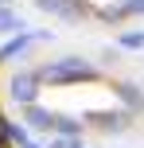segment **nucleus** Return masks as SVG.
I'll return each mask as SVG.
<instances>
[{"instance_id":"1","label":"nucleus","mask_w":144,"mask_h":148,"mask_svg":"<svg viewBox=\"0 0 144 148\" xmlns=\"http://www.w3.org/2000/svg\"><path fill=\"white\" fill-rule=\"evenodd\" d=\"M39 82H51V86H74V82H93L98 78V66L86 62L82 55H62V59H51L43 66H35Z\"/></svg>"},{"instance_id":"2","label":"nucleus","mask_w":144,"mask_h":148,"mask_svg":"<svg viewBox=\"0 0 144 148\" xmlns=\"http://www.w3.org/2000/svg\"><path fill=\"white\" fill-rule=\"evenodd\" d=\"M39 94H43V82H39L35 70H16L12 78H8V97H12L20 109L23 105H35Z\"/></svg>"},{"instance_id":"3","label":"nucleus","mask_w":144,"mask_h":148,"mask_svg":"<svg viewBox=\"0 0 144 148\" xmlns=\"http://www.w3.org/2000/svg\"><path fill=\"white\" fill-rule=\"evenodd\" d=\"M47 39H55V31H16V35H8L0 43V62H12L16 55L31 51L35 43H47Z\"/></svg>"},{"instance_id":"4","label":"nucleus","mask_w":144,"mask_h":148,"mask_svg":"<svg viewBox=\"0 0 144 148\" xmlns=\"http://www.w3.org/2000/svg\"><path fill=\"white\" fill-rule=\"evenodd\" d=\"M20 121L27 125V133H51L55 129V113L47 109V105H23V113H20Z\"/></svg>"},{"instance_id":"5","label":"nucleus","mask_w":144,"mask_h":148,"mask_svg":"<svg viewBox=\"0 0 144 148\" xmlns=\"http://www.w3.org/2000/svg\"><path fill=\"white\" fill-rule=\"evenodd\" d=\"M129 109H109V113H93V121H98L101 133H125L129 129Z\"/></svg>"},{"instance_id":"6","label":"nucleus","mask_w":144,"mask_h":148,"mask_svg":"<svg viewBox=\"0 0 144 148\" xmlns=\"http://www.w3.org/2000/svg\"><path fill=\"white\" fill-rule=\"evenodd\" d=\"M113 94L125 101V109H129V113L144 109V90H140V86H132V82H117V86H113Z\"/></svg>"},{"instance_id":"7","label":"nucleus","mask_w":144,"mask_h":148,"mask_svg":"<svg viewBox=\"0 0 144 148\" xmlns=\"http://www.w3.org/2000/svg\"><path fill=\"white\" fill-rule=\"evenodd\" d=\"M82 129H86L82 117H74V113H55V129H51L55 136H82Z\"/></svg>"},{"instance_id":"8","label":"nucleus","mask_w":144,"mask_h":148,"mask_svg":"<svg viewBox=\"0 0 144 148\" xmlns=\"http://www.w3.org/2000/svg\"><path fill=\"white\" fill-rule=\"evenodd\" d=\"M55 16H59V20H66V23H78V20H86V16H90V4H86V0H59Z\"/></svg>"},{"instance_id":"9","label":"nucleus","mask_w":144,"mask_h":148,"mask_svg":"<svg viewBox=\"0 0 144 148\" xmlns=\"http://www.w3.org/2000/svg\"><path fill=\"white\" fill-rule=\"evenodd\" d=\"M0 136H4L8 144H16V148H20L23 140H31V133H27L23 121H0Z\"/></svg>"},{"instance_id":"10","label":"nucleus","mask_w":144,"mask_h":148,"mask_svg":"<svg viewBox=\"0 0 144 148\" xmlns=\"http://www.w3.org/2000/svg\"><path fill=\"white\" fill-rule=\"evenodd\" d=\"M16 31H23V20L8 4H0V35H16Z\"/></svg>"},{"instance_id":"11","label":"nucleus","mask_w":144,"mask_h":148,"mask_svg":"<svg viewBox=\"0 0 144 148\" xmlns=\"http://www.w3.org/2000/svg\"><path fill=\"white\" fill-rule=\"evenodd\" d=\"M117 51H144V31H117Z\"/></svg>"},{"instance_id":"12","label":"nucleus","mask_w":144,"mask_h":148,"mask_svg":"<svg viewBox=\"0 0 144 148\" xmlns=\"http://www.w3.org/2000/svg\"><path fill=\"white\" fill-rule=\"evenodd\" d=\"M43 148H82V136H55L51 133V140H47Z\"/></svg>"},{"instance_id":"13","label":"nucleus","mask_w":144,"mask_h":148,"mask_svg":"<svg viewBox=\"0 0 144 148\" xmlns=\"http://www.w3.org/2000/svg\"><path fill=\"white\" fill-rule=\"evenodd\" d=\"M98 20L117 23V20H125V12H121V4H105V8H98Z\"/></svg>"},{"instance_id":"14","label":"nucleus","mask_w":144,"mask_h":148,"mask_svg":"<svg viewBox=\"0 0 144 148\" xmlns=\"http://www.w3.org/2000/svg\"><path fill=\"white\" fill-rule=\"evenodd\" d=\"M117 4H121L125 20H129V16H144V0H117Z\"/></svg>"},{"instance_id":"15","label":"nucleus","mask_w":144,"mask_h":148,"mask_svg":"<svg viewBox=\"0 0 144 148\" xmlns=\"http://www.w3.org/2000/svg\"><path fill=\"white\" fill-rule=\"evenodd\" d=\"M35 8H39V12H51V16H55V8H59V0H35Z\"/></svg>"},{"instance_id":"16","label":"nucleus","mask_w":144,"mask_h":148,"mask_svg":"<svg viewBox=\"0 0 144 148\" xmlns=\"http://www.w3.org/2000/svg\"><path fill=\"white\" fill-rule=\"evenodd\" d=\"M20 148H43V144H35V140H23V144H20Z\"/></svg>"},{"instance_id":"17","label":"nucleus","mask_w":144,"mask_h":148,"mask_svg":"<svg viewBox=\"0 0 144 148\" xmlns=\"http://www.w3.org/2000/svg\"><path fill=\"white\" fill-rule=\"evenodd\" d=\"M0 4H12V0H0Z\"/></svg>"},{"instance_id":"18","label":"nucleus","mask_w":144,"mask_h":148,"mask_svg":"<svg viewBox=\"0 0 144 148\" xmlns=\"http://www.w3.org/2000/svg\"><path fill=\"white\" fill-rule=\"evenodd\" d=\"M0 121H4V117H0Z\"/></svg>"}]
</instances>
